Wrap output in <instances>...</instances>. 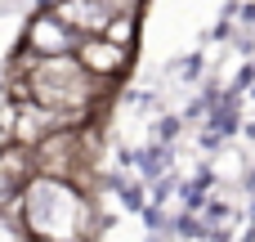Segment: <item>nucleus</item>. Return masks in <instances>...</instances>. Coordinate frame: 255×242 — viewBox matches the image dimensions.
Instances as JSON below:
<instances>
[{
  "label": "nucleus",
  "mask_w": 255,
  "mask_h": 242,
  "mask_svg": "<svg viewBox=\"0 0 255 242\" xmlns=\"http://www.w3.org/2000/svg\"><path fill=\"white\" fill-rule=\"evenodd\" d=\"M103 81H94L76 54L67 58H18V76H13V103H40V108H54V112H67V117H81L90 121L94 103L103 99Z\"/></svg>",
  "instance_id": "1"
},
{
  "label": "nucleus",
  "mask_w": 255,
  "mask_h": 242,
  "mask_svg": "<svg viewBox=\"0 0 255 242\" xmlns=\"http://www.w3.org/2000/svg\"><path fill=\"white\" fill-rule=\"evenodd\" d=\"M22 229L36 242H90L94 207L76 180L31 175L22 184Z\"/></svg>",
  "instance_id": "2"
},
{
  "label": "nucleus",
  "mask_w": 255,
  "mask_h": 242,
  "mask_svg": "<svg viewBox=\"0 0 255 242\" xmlns=\"http://www.w3.org/2000/svg\"><path fill=\"white\" fill-rule=\"evenodd\" d=\"M85 126L81 117H67V112H54V108H40V103H13V121H9V144L18 148H40L49 135L58 130H76Z\"/></svg>",
  "instance_id": "3"
},
{
  "label": "nucleus",
  "mask_w": 255,
  "mask_h": 242,
  "mask_svg": "<svg viewBox=\"0 0 255 242\" xmlns=\"http://www.w3.org/2000/svg\"><path fill=\"white\" fill-rule=\"evenodd\" d=\"M76 45H81V36H76L54 9H45V13H36V18L27 22L18 54H27V58H67V54H76Z\"/></svg>",
  "instance_id": "4"
},
{
  "label": "nucleus",
  "mask_w": 255,
  "mask_h": 242,
  "mask_svg": "<svg viewBox=\"0 0 255 242\" xmlns=\"http://www.w3.org/2000/svg\"><path fill=\"white\" fill-rule=\"evenodd\" d=\"M76 63L94 76V81H117L126 67H130V49L126 45H117V40H108V36H85L81 45H76Z\"/></svg>",
  "instance_id": "5"
},
{
  "label": "nucleus",
  "mask_w": 255,
  "mask_h": 242,
  "mask_svg": "<svg viewBox=\"0 0 255 242\" xmlns=\"http://www.w3.org/2000/svg\"><path fill=\"white\" fill-rule=\"evenodd\" d=\"M54 13H58L81 40H85V36H108V27H112V13H108L99 0H58Z\"/></svg>",
  "instance_id": "6"
},
{
  "label": "nucleus",
  "mask_w": 255,
  "mask_h": 242,
  "mask_svg": "<svg viewBox=\"0 0 255 242\" xmlns=\"http://www.w3.org/2000/svg\"><path fill=\"white\" fill-rule=\"evenodd\" d=\"M108 40H117V45H126V49H130V40H134V13H130V18H112Z\"/></svg>",
  "instance_id": "7"
},
{
  "label": "nucleus",
  "mask_w": 255,
  "mask_h": 242,
  "mask_svg": "<svg viewBox=\"0 0 255 242\" xmlns=\"http://www.w3.org/2000/svg\"><path fill=\"white\" fill-rule=\"evenodd\" d=\"M99 4H103V9H108L112 18H130V13H134V9H139L143 0H99Z\"/></svg>",
  "instance_id": "8"
}]
</instances>
